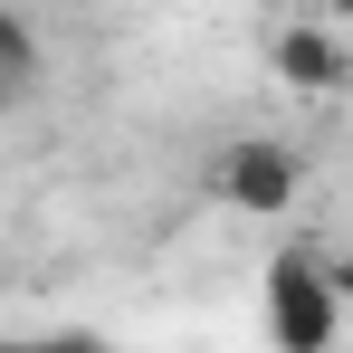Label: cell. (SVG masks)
<instances>
[{
    "instance_id": "cell-2",
    "label": "cell",
    "mask_w": 353,
    "mask_h": 353,
    "mask_svg": "<svg viewBox=\"0 0 353 353\" xmlns=\"http://www.w3.org/2000/svg\"><path fill=\"white\" fill-rule=\"evenodd\" d=\"M334 287H325V268L315 258H277L268 268V334H277V353H325L334 344Z\"/></svg>"
},
{
    "instance_id": "cell-6",
    "label": "cell",
    "mask_w": 353,
    "mask_h": 353,
    "mask_svg": "<svg viewBox=\"0 0 353 353\" xmlns=\"http://www.w3.org/2000/svg\"><path fill=\"white\" fill-rule=\"evenodd\" d=\"M325 19H353V0H325Z\"/></svg>"
},
{
    "instance_id": "cell-1",
    "label": "cell",
    "mask_w": 353,
    "mask_h": 353,
    "mask_svg": "<svg viewBox=\"0 0 353 353\" xmlns=\"http://www.w3.org/2000/svg\"><path fill=\"white\" fill-rule=\"evenodd\" d=\"M210 191L230 210H248V220H287L296 191H305V163H296V143H277V134H239L230 153H220V172H210Z\"/></svg>"
},
{
    "instance_id": "cell-7",
    "label": "cell",
    "mask_w": 353,
    "mask_h": 353,
    "mask_svg": "<svg viewBox=\"0 0 353 353\" xmlns=\"http://www.w3.org/2000/svg\"><path fill=\"white\" fill-rule=\"evenodd\" d=\"M0 115H10V86H0Z\"/></svg>"
},
{
    "instance_id": "cell-4",
    "label": "cell",
    "mask_w": 353,
    "mask_h": 353,
    "mask_svg": "<svg viewBox=\"0 0 353 353\" xmlns=\"http://www.w3.org/2000/svg\"><path fill=\"white\" fill-rule=\"evenodd\" d=\"M29 77H39V29H29V19H19V10H0V86H10V96H19V86H29Z\"/></svg>"
},
{
    "instance_id": "cell-5",
    "label": "cell",
    "mask_w": 353,
    "mask_h": 353,
    "mask_svg": "<svg viewBox=\"0 0 353 353\" xmlns=\"http://www.w3.org/2000/svg\"><path fill=\"white\" fill-rule=\"evenodd\" d=\"M325 287H334V305L353 296V258H325Z\"/></svg>"
},
{
    "instance_id": "cell-3",
    "label": "cell",
    "mask_w": 353,
    "mask_h": 353,
    "mask_svg": "<svg viewBox=\"0 0 353 353\" xmlns=\"http://www.w3.org/2000/svg\"><path fill=\"white\" fill-rule=\"evenodd\" d=\"M268 58H277V77H287L296 96H344L353 86V48H334L325 29H277Z\"/></svg>"
}]
</instances>
